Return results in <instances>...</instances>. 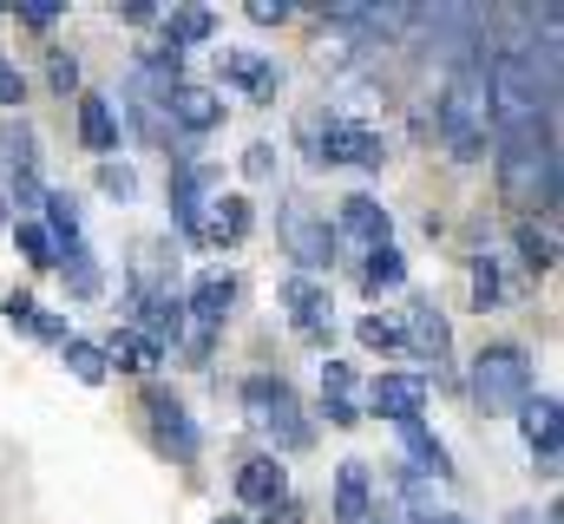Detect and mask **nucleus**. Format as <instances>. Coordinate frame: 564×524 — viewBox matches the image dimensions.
Instances as JSON below:
<instances>
[{"label":"nucleus","mask_w":564,"mask_h":524,"mask_svg":"<svg viewBox=\"0 0 564 524\" xmlns=\"http://www.w3.org/2000/svg\"><path fill=\"white\" fill-rule=\"evenodd\" d=\"M492 144H499L492 157H499L506 204H519V210H558V138H552V119L499 131Z\"/></svg>","instance_id":"1"},{"label":"nucleus","mask_w":564,"mask_h":524,"mask_svg":"<svg viewBox=\"0 0 564 524\" xmlns=\"http://www.w3.org/2000/svg\"><path fill=\"white\" fill-rule=\"evenodd\" d=\"M433 119H440V138H446V151H453L459 164H479V157H486V144H492L486 66H453V79H446V92H440Z\"/></svg>","instance_id":"2"},{"label":"nucleus","mask_w":564,"mask_h":524,"mask_svg":"<svg viewBox=\"0 0 564 524\" xmlns=\"http://www.w3.org/2000/svg\"><path fill=\"white\" fill-rule=\"evenodd\" d=\"M473 400H479V413H519L532 400V354L512 348V341L479 348V361H473Z\"/></svg>","instance_id":"3"},{"label":"nucleus","mask_w":564,"mask_h":524,"mask_svg":"<svg viewBox=\"0 0 564 524\" xmlns=\"http://www.w3.org/2000/svg\"><path fill=\"white\" fill-rule=\"evenodd\" d=\"M243 406H250V419L276 439V452H302V446L315 439V426L302 419V400L289 393V381H250V387H243Z\"/></svg>","instance_id":"4"},{"label":"nucleus","mask_w":564,"mask_h":524,"mask_svg":"<svg viewBox=\"0 0 564 524\" xmlns=\"http://www.w3.org/2000/svg\"><path fill=\"white\" fill-rule=\"evenodd\" d=\"M322 164H355V171H381L388 164V144H381V131L355 125V119H328L322 125V151H315Z\"/></svg>","instance_id":"5"},{"label":"nucleus","mask_w":564,"mask_h":524,"mask_svg":"<svg viewBox=\"0 0 564 524\" xmlns=\"http://www.w3.org/2000/svg\"><path fill=\"white\" fill-rule=\"evenodd\" d=\"M282 302H289V321H295L302 341H328L335 335V302H328V288L315 275H289L282 282Z\"/></svg>","instance_id":"6"},{"label":"nucleus","mask_w":564,"mask_h":524,"mask_svg":"<svg viewBox=\"0 0 564 524\" xmlns=\"http://www.w3.org/2000/svg\"><path fill=\"white\" fill-rule=\"evenodd\" d=\"M282 243H289V256L302 262V275H315V269L335 262V230H328L315 210H302V204L282 210Z\"/></svg>","instance_id":"7"},{"label":"nucleus","mask_w":564,"mask_h":524,"mask_svg":"<svg viewBox=\"0 0 564 524\" xmlns=\"http://www.w3.org/2000/svg\"><path fill=\"white\" fill-rule=\"evenodd\" d=\"M217 197V171L210 164H184L177 177H171V217H177V230L197 243V223H204V204Z\"/></svg>","instance_id":"8"},{"label":"nucleus","mask_w":564,"mask_h":524,"mask_svg":"<svg viewBox=\"0 0 564 524\" xmlns=\"http://www.w3.org/2000/svg\"><path fill=\"white\" fill-rule=\"evenodd\" d=\"M144 413H151V433H158V446H171L177 459H197V426H191V413H184V400L164 387L144 393Z\"/></svg>","instance_id":"9"},{"label":"nucleus","mask_w":564,"mask_h":524,"mask_svg":"<svg viewBox=\"0 0 564 524\" xmlns=\"http://www.w3.org/2000/svg\"><path fill=\"white\" fill-rule=\"evenodd\" d=\"M164 119L177 131H191V138H204V131L224 125V99H217L210 86H171V92H164Z\"/></svg>","instance_id":"10"},{"label":"nucleus","mask_w":564,"mask_h":524,"mask_svg":"<svg viewBox=\"0 0 564 524\" xmlns=\"http://www.w3.org/2000/svg\"><path fill=\"white\" fill-rule=\"evenodd\" d=\"M368 406H375L381 419H394V426H414L426 413V381L421 374H381V381L368 387Z\"/></svg>","instance_id":"11"},{"label":"nucleus","mask_w":564,"mask_h":524,"mask_svg":"<svg viewBox=\"0 0 564 524\" xmlns=\"http://www.w3.org/2000/svg\"><path fill=\"white\" fill-rule=\"evenodd\" d=\"M519 426H525V446L539 452V472H558V400L539 393L519 406Z\"/></svg>","instance_id":"12"},{"label":"nucleus","mask_w":564,"mask_h":524,"mask_svg":"<svg viewBox=\"0 0 564 524\" xmlns=\"http://www.w3.org/2000/svg\"><path fill=\"white\" fill-rule=\"evenodd\" d=\"M368 518H375L368 466H361V459H341V466H335V524H368Z\"/></svg>","instance_id":"13"},{"label":"nucleus","mask_w":564,"mask_h":524,"mask_svg":"<svg viewBox=\"0 0 564 524\" xmlns=\"http://www.w3.org/2000/svg\"><path fill=\"white\" fill-rule=\"evenodd\" d=\"M204 210H210V217L197 223V243H210V250H217V243H243V237H250V204H243V197L217 190Z\"/></svg>","instance_id":"14"},{"label":"nucleus","mask_w":564,"mask_h":524,"mask_svg":"<svg viewBox=\"0 0 564 524\" xmlns=\"http://www.w3.org/2000/svg\"><path fill=\"white\" fill-rule=\"evenodd\" d=\"M237 499L243 505H276V499H289V472L276 466V452H263V459H243V472H237Z\"/></svg>","instance_id":"15"},{"label":"nucleus","mask_w":564,"mask_h":524,"mask_svg":"<svg viewBox=\"0 0 564 524\" xmlns=\"http://www.w3.org/2000/svg\"><path fill=\"white\" fill-rule=\"evenodd\" d=\"M401 341H414V354H426L433 368H446V354H453V328H446V315L433 308V302H414V315H408V335Z\"/></svg>","instance_id":"16"},{"label":"nucleus","mask_w":564,"mask_h":524,"mask_svg":"<svg viewBox=\"0 0 564 524\" xmlns=\"http://www.w3.org/2000/svg\"><path fill=\"white\" fill-rule=\"evenodd\" d=\"M341 237L381 250V243H394V217H388L375 197H348V204H341Z\"/></svg>","instance_id":"17"},{"label":"nucleus","mask_w":564,"mask_h":524,"mask_svg":"<svg viewBox=\"0 0 564 524\" xmlns=\"http://www.w3.org/2000/svg\"><path fill=\"white\" fill-rule=\"evenodd\" d=\"M230 302H237V282L230 275H204L197 288H191V321H197V335H210V328H224V315H230Z\"/></svg>","instance_id":"18"},{"label":"nucleus","mask_w":564,"mask_h":524,"mask_svg":"<svg viewBox=\"0 0 564 524\" xmlns=\"http://www.w3.org/2000/svg\"><path fill=\"white\" fill-rule=\"evenodd\" d=\"M164 361V348L151 341V335H139V328H119L112 341H106V368H119V374H151Z\"/></svg>","instance_id":"19"},{"label":"nucleus","mask_w":564,"mask_h":524,"mask_svg":"<svg viewBox=\"0 0 564 524\" xmlns=\"http://www.w3.org/2000/svg\"><path fill=\"white\" fill-rule=\"evenodd\" d=\"M401 446H408V459H414V466H408L414 479H453V459H446V446L426 433L421 419H414V426H401Z\"/></svg>","instance_id":"20"},{"label":"nucleus","mask_w":564,"mask_h":524,"mask_svg":"<svg viewBox=\"0 0 564 524\" xmlns=\"http://www.w3.org/2000/svg\"><path fill=\"white\" fill-rule=\"evenodd\" d=\"M224 79L250 99H276V66L257 59V53H224Z\"/></svg>","instance_id":"21"},{"label":"nucleus","mask_w":564,"mask_h":524,"mask_svg":"<svg viewBox=\"0 0 564 524\" xmlns=\"http://www.w3.org/2000/svg\"><path fill=\"white\" fill-rule=\"evenodd\" d=\"M79 138H86V151H119V119H112V99H99V92H86L79 99Z\"/></svg>","instance_id":"22"},{"label":"nucleus","mask_w":564,"mask_h":524,"mask_svg":"<svg viewBox=\"0 0 564 524\" xmlns=\"http://www.w3.org/2000/svg\"><path fill=\"white\" fill-rule=\"evenodd\" d=\"M210 33H217V13L210 7H171L164 13V46H177V53L184 46H204Z\"/></svg>","instance_id":"23"},{"label":"nucleus","mask_w":564,"mask_h":524,"mask_svg":"<svg viewBox=\"0 0 564 524\" xmlns=\"http://www.w3.org/2000/svg\"><path fill=\"white\" fill-rule=\"evenodd\" d=\"M519 262L532 269V275H552L558 269V237H552V223H519Z\"/></svg>","instance_id":"24"},{"label":"nucleus","mask_w":564,"mask_h":524,"mask_svg":"<svg viewBox=\"0 0 564 524\" xmlns=\"http://www.w3.org/2000/svg\"><path fill=\"white\" fill-rule=\"evenodd\" d=\"M401 282H408V256H401L394 243L368 250V262H361V288H368V295H381V288H401Z\"/></svg>","instance_id":"25"},{"label":"nucleus","mask_w":564,"mask_h":524,"mask_svg":"<svg viewBox=\"0 0 564 524\" xmlns=\"http://www.w3.org/2000/svg\"><path fill=\"white\" fill-rule=\"evenodd\" d=\"M139 308H144L139 335H151L158 348H164V335H177V328H184V302H177V295H139Z\"/></svg>","instance_id":"26"},{"label":"nucleus","mask_w":564,"mask_h":524,"mask_svg":"<svg viewBox=\"0 0 564 524\" xmlns=\"http://www.w3.org/2000/svg\"><path fill=\"white\" fill-rule=\"evenodd\" d=\"M40 204H46V237H53V250L79 243V204H73L66 190H46Z\"/></svg>","instance_id":"27"},{"label":"nucleus","mask_w":564,"mask_h":524,"mask_svg":"<svg viewBox=\"0 0 564 524\" xmlns=\"http://www.w3.org/2000/svg\"><path fill=\"white\" fill-rule=\"evenodd\" d=\"M59 348H66V374H73V381L99 387V381L112 374V368H106V348H93V341H79V335H66Z\"/></svg>","instance_id":"28"},{"label":"nucleus","mask_w":564,"mask_h":524,"mask_svg":"<svg viewBox=\"0 0 564 524\" xmlns=\"http://www.w3.org/2000/svg\"><path fill=\"white\" fill-rule=\"evenodd\" d=\"M13 243H20V256L33 262V269H53V262H59V250H53V237H46L40 223H13Z\"/></svg>","instance_id":"29"},{"label":"nucleus","mask_w":564,"mask_h":524,"mask_svg":"<svg viewBox=\"0 0 564 524\" xmlns=\"http://www.w3.org/2000/svg\"><path fill=\"white\" fill-rule=\"evenodd\" d=\"M59 262H66L73 295H99V269H93V256H86V243H66V250H59Z\"/></svg>","instance_id":"30"},{"label":"nucleus","mask_w":564,"mask_h":524,"mask_svg":"<svg viewBox=\"0 0 564 524\" xmlns=\"http://www.w3.org/2000/svg\"><path fill=\"white\" fill-rule=\"evenodd\" d=\"M355 335H361V348H375V354H394V348H401V328H394V321H381V315H361V328H355Z\"/></svg>","instance_id":"31"},{"label":"nucleus","mask_w":564,"mask_h":524,"mask_svg":"<svg viewBox=\"0 0 564 524\" xmlns=\"http://www.w3.org/2000/svg\"><path fill=\"white\" fill-rule=\"evenodd\" d=\"M473 302H479V308H499V262L492 256L473 262Z\"/></svg>","instance_id":"32"},{"label":"nucleus","mask_w":564,"mask_h":524,"mask_svg":"<svg viewBox=\"0 0 564 524\" xmlns=\"http://www.w3.org/2000/svg\"><path fill=\"white\" fill-rule=\"evenodd\" d=\"M0 315H7L13 328H26V335H33V321H40V302H33V295H7V302H0Z\"/></svg>","instance_id":"33"},{"label":"nucleus","mask_w":564,"mask_h":524,"mask_svg":"<svg viewBox=\"0 0 564 524\" xmlns=\"http://www.w3.org/2000/svg\"><path fill=\"white\" fill-rule=\"evenodd\" d=\"M322 393H341V400H355V374H348V361H322Z\"/></svg>","instance_id":"34"},{"label":"nucleus","mask_w":564,"mask_h":524,"mask_svg":"<svg viewBox=\"0 0 564 524\" xmlns=\"http://www.w3.org/2000/svg\"><path fill=\"white\" fill-rule=\"evenodd\" d=\"M20 99H26V79H20V66L0 53V106H20Z\"/></svg>","instance_id":"35"},{"label":"nucleus","mask_w":564,"mask_h":524,"mask_svg":"<svg viewBox=\"0 0 564 524\" xmlns=\"http://www.w3.org/2000/svg\"><path fill=\"white\" fill-rule=\"evenodd\" d=\"M46 79H53V92H79V66H73L66 53H53V66H46Z\"/></svg>","instance_id":"36"},{"label":"nucleus","mask_w":564,"mask_h":524,"mask_svg":"<svg viewBox=\"0 0 564 524\" xmlns=\"http://www.w3.org/2000/svg\"><path fill=\"white\" fill-rule=\"evenodd\" d=\"M99 184H106V190H112V197H119V204H126V197H132V190H139V177H132V171H126V164H106V171H99Z\"/></svg>","instance_id":"37"},{"label":"nucleus","mask_w":564,"mask_h":524,"mask_svg":"<svg viewBox=\"0 0 564 524\" xmlns=\"http://www.w3.org/2000/svg\"><path fill=\"white\" fill-rule=\"evenodd\" d=\"M322 413H328V426H355V419H361L355 400H341V393H322Z\"/></svg>","instance_id":"38"},{"label":"nucleus","mask_w":564,"mask_h":524,"mask_svg":"<svg viewBox=\"0 0 564 524\" xmlns=\"http://www.w3.org/2000/svg\"><path fill=\"white\" fill-rule=\"evenodd\" d=\"M243 171H250V177H276V151H270V144H250Z\"/></svg>","instance_id":"39"},{"label":"nucleus","mask_w":564,"mask_h":524,"mask_svg":"<svg viewBox=\"0 0 564 524\" xmlns=\"http://www.w3.org/2000/svg\"><path fill=\"white\" fill-rule=\"evenodd\" d=\"M20 20H26V26H53V20H59V7H53V0H26V7H20Z\"/></svg>","instance_id":"40"},{"label":"nucleus","mask_w":564,"mask_h":524,"mask_svg":"<svg viewBox=\"0 0 564 524\" xmlns=\"http://www.w3.org/2000/svg\"><path fill=\"white\" fill-rule=\"evenodd\" d=\"M250 20H257V26H282V20H289V7H282V0H257V7H250Z\"/></svg>","instance_id":"41"},{"label":"nucleus","mask_w":564,"mask_h":524,"mask_svg":"<svg viewBox=\"0 0 564 524\" xmlns=\"http://www.w3.org/2000/svg\"><path fill=\"white\" fill-rule=\"evenodd\" d=\"M33 335H40V341H66V321H59V315H40Z\"/></svg>","instance_id":"42"},{"label":"nucleus","mask_w":564,"mask_h":524,"mask_svg":"<svg viewBox=\"0 0 564 524\" xmlns=\"http://www.w3.org/2000/svg\"><path fill=\"white\" fill-rule=\"evenodd\" d=\"M270 524H302V505H295V499H276V505H270Z\"/></svg>","instance_id":"43"},{"label":"nucleus","mask_w":564,"mask_h":524,"mask_svg":"<svg viewBox=\"0 0 564 524\" xmlns=\"http://www.w3.org/2000/svg\"><path fill=\"white\" fill-rule=\"evenodd\" d=\"M426 524H466V518H453V512H433V518H426Z\"/></svg>","instance_id":"44"},{"label":"nucleus","mask_w":564,"mask_h":524,"mask_svg":"<svg viewBox=\"0 0 564 524\" xmlns=\"http://www.w3.org/2000/svg\"><path fill=\"white\" fill-rule=\"evenodd\" d=\"M506 524H539V518H532V512H512V518H506Z\"/></svg>","instance_id":"45"},{"label":"nucleus","mask_w":564,"mask_h":524,"mask_svg":"<svg viewBox=\"0 0 564 524\" xmlns=\"http://www.w3.org/2000/svg\"><path fill=\"white\" fill-rule=\"evenodd\" d=\"M210 524H243V518H210Z\"/></svg>","instance_id":"46"},{"label":"nucleus","mask_w":564,"mask_h":524,"mask_svg":"<svg viewBox=\"0 0 564 524\" xmlns=\"http://www.w3.org/2000/svg\"><path fill=\"white\" fill-rule=\"evenodd\" d=\"M381 524H394V518H388V512H381Z\"/></svg>","instance_id":"47"},{"label":"nucleus","mask_w":564,"mask_h":524,"mask_svg":"<svg viewBox=\"0 0 564 524\" xmlns=\"http://www.w3.org/2000/svg\"><path fill=\"white\" fill-rule=\"evenodd\" d=\"M0 223H7V210H0Z\"/></svg>","instance_id":"48"}]
</instances>
